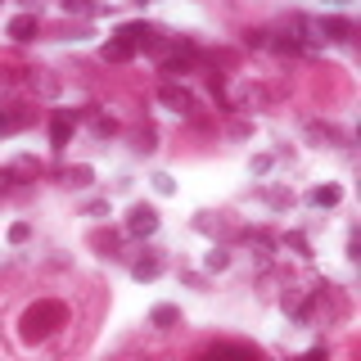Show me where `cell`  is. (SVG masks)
Returning a JSON list of instances; mask_svg holds the SVG:
<instances>
[{
	"instance_id": "1",
	"label": "cell",
	"mask_w": 361,
	"mask_h": 361,
	"mask_svg": "<svg viewBox=\"0 0 361 361\" xmlns=\"http://www.w3.org/2000/svg\"><path fill=\"white\" fill-rule=\"evenodd\" d=\"M59 325H68V307L59 298H41V302H32V307L23 312L18 338H23V343H41V338H50Z\"/></svg>"
},
{
	"instance_id": "2",
	"label": "cell",
	"mask_w": 361,
	"mask_h": 361,
	"mask_svg": "<svg viewBox=\"0 0 361 361\" xmlns=\"http://www.w3.org/2000/svg\"><path fill=\"white\" fill-rule=\"evenodd\" d=\"M118 41H127L131 50H158L163 32H158L154 23H122V27H118Z\"/></svg>"
},
{
	"instance_id": "3",
	"label": "cell",
	"mask_w": 361,
	"mask_h": 361,
	"mask_svg": "<svg viewBox=\"0 0 361 361\" xmlns=\"http://www.w3.org/2000/svg\"><path fill=\"white\" fill-rule=\"evenodd\" d=\"M154 231H158V212L149 208V203H135V208L127 212V226H122V235H131V240H149Z\"/></svg>"
},
{
	"instance_id": "4",
	"label": "cell",
	"mask_w": 361,
	"mask_h": 361,
	"mask_svg": "<svg viewBox=\"0 0 361 361\" xmlns=\"http://www.w3.org/2000/svg\"><path fill=\"white\" fill-rule=\"evenodd\" d=\"M226 104H231V109H267L271 104V95H267V90L262 86H253V82H240V86H231V90H226Z\"/></svg>"
},
{
	"instance_id": "5",
	"label": "cell",
	"mask_w": 361,
	"mask_h": 361,
	"mask_svg": "<svg viewBox=\"0 0 361 361\" xmlns=\"http://www.w3.org/2000/svg\"><path fill=\"white\" fill-rule=\"evenodd\" d=\"M158 104L167 113H180V118H185V113H195V95H190L180 82H163L158 86Z\"/></svg>"
},
{
	"instance_id": "6",
	"label": "cell",
	"mask_w": 361,
	"mask_h": 361,
	"mask_svg": "<svg viewBox=\"0 0 361 361\" xmlns=\"http://www.w3.org/2000/svg\"><path fill=\"white\" fill-rule=\"evenodd\" d=\"M73 131H77V113L73 109H59V113H54V122H50V149L63 154L68 140H73Z\"/></svg>"
},
{
	"instance_id": "7",
	"label": "cell",
	"mask_w": 361,
	"mask_h": 361,
	"mask_svg": "<svg viewBox=\"0 0 361 361\" xmlns=\"http://www.w3.org/2000/svg\"><path fill=\"white\" fill-rule=\"evenodd\" d=\"M158 276H163V253H158V248H145V253L131 262V280L145 285V280H158Z\"/></svg>"
},
{
	"instance_id": "8",
	"label": "cell",
	"mask_w": 361,
	"mask_h": 361,
	"mask_svg": "<svg viewBox=\"0 0 361 361\" xmlns=\"http://www.w3.org/2000/svg\"><path fill=\"white\" fill-rule=\"evenodd\" d=\"M37 32H41L37 14H14V18H9V27H5V37L9 41H37Z\"/></svg>"
},
{
	"instance_id": "9",
	"label": "cell",
	"mask_w": 361,
	"mask_h": 361,
	"mask_svg": "<svg viewBox=\"0 0 361 361\" xmlns=\"http://www.w3.org/2000/svg\"><path fill=\"white\" fill-rule=\"evenodd\" d=\"M316 23H321V41H338V45L353 41V23H348V18L330 14V18H316Z\"/></svg>"
},
{
	"instance_id": "10",
	"label": "cell",
	"mask_w": 361,
	"mask_h": 361,
	"mask_svg": "<svg viewBox=\"0 0 361 361\" xmlns=\"http://www.w3.org/2000/svg\"><path fill=\"white\" fill-rule=\"evenodd\" d=\"M307 140L321 145V149H343V145H348L338 127H321V122H312V127H307Z\"/></svg>"
},
{
	"instance_id": "11",
	"label": "cell",
	"mask_w": 361,
	"mask_h": 361,
	"mask_svg": "<svg viewBox=\"0 0 361 361\" xmlns=\"http://www.w3.org/2000/svg\"><path fill=\"white\" fill-rule=\"evenodd\" d=\"M32 122V113L27 109H14V104H0V135H14V131H23Z\"/></svg>"
},
{
	"instance_id": "12",
	"label": "cell",
	"mask_w": 361,
	"mask_h": 361,
	"mask_svg": "<svg viewBox=\"0 0 361 361\" xmlns=\"http://www.w3.org/2000/svg\"><path fill=\"white\" fill-rule=\"evenodd\" d=\"M244 244L257 253V267H267V262H271V253H276V240H271L267 231H248V235H244Z\"/></svg>"
},
{
	"instance_id": "13",
	"label": "cell",
	"mask_w": 361,
	"mask_h": 361,
	"mask_svg": "<svg viewBox=\"0 0 361 361\" xmlns=\"http://www.w3.org/2000/svg\"><path fill=\"white\" fill-rule=\"evenodd\" d=\"M338 199H343V190H338L334 180H330V185H316V190H307V203H312V208H334Z\"/></svg>"
},
{
	"instance_id": "14",
	"label": "cell",
	"mask_w": 361,
	"mask_h": 361,
	"mask_svg": "<svg viewBox=\"0 0 361 361\" xmlns=\"http://www.w3.org/2000/svg\"><path fill=\"white\" fill-rule=\"evenodd\" d=\"M149 325L154 330H172V325H180V312L172 307V302H158V307L149 312Z\"/></svg>"
},
{
	"instance_id": "15",
	"label": "cell",
	"mask_w": 361,
	"mask_h": 361,
	"mask_svg": "<svg viewBox=\"0 0 361 361\" xmlns=\"http://www.w3.org/2000/svg\"><path fill=\"white\" fill-rule=\"evenodd\" d=\"M68 190H86L90 180H95V167H86V163H77V167H68V172L59 176Z\"/></svg>"
},
{
	"instance_id": "16",
	"label": "cell",
	"mask_w": 361,
	"mask_h": 361,
	"mask_svg": "<svg viewBox=\"0 0 361 361\" xmlns=\"http://www.w3.org/2000/svg\"><path fill=\"white\" fill-rule=\"evenodd\" d=\"M32 86H37L45 99H54V95H59V77H54L50 68H32Z\"/></svg>"
},
{
	"instance_id": "17",
	"label": "cell",
	"mask_w": 361,
	"mask_h": 361,
	"mask_svg": "<svg viewBox=\"0 0 361 361\" xmlns=\"http://www.w3.org/2000/svg\"><path fill=\"white\" fill-rule=\"evenodd\" d=\"M280 248H289V253H293V257H302V262L312 257V244H307V235H302V231H289V235H280Z\"/></svg>"
},
{
	"instance_id": "18",
	"label": "cell",
	"mask_w": 361,
	"mask_h": 361,
	"mask_svg": "<svg viewBox=\"0 0 361 361\" xmlns=\"http://www.w3.org/2000/svg\"><path fill=\"white\" fill-rule=\"evenodd\" d=\"M118 244H122L118 231H95V235H90V248H99L104 257H118Z\"/></svg>"
},
{
	"instance_id": "19",
	"label": "cell",
	"mask_w": 361,
	"mask_h": 361,
	"mask_svg": "<svg viewBox=\"0 0 361 361\" xmlns=\"http://www.w3.org/2000/svg\"><path fill=\"white\" fill-rule=\"evenodd\" d=\"M199 361H257L248 348H212V353H203Z\"/></svg>"
},
{
	"instance_id": "20",
	"label": "cell",
	"mask_w": 361,
	"mask_h": 361,
	"mask_svg": "<svg viewBox=\"0 0 361 361\" xmlns=\"http://www.w3.org/2000/svg\"><path fill=\"white\" fill-rule=\"evenodd\" d=\"M99 54H104L109 63H127V59H135V50H131L127 41H118V37H113V41H104V50H99Z\"/></svg>"
},
{
	"instance_id": "21",
	"label": "cell",
	"mask_w": 361,
	"mask_h": 361,
	"mask_svg": "<svg viewBox=\"0 0 361 361\" xmlns=\"http://www.w3.org/2000/svg\"><path fill=\"white\" fill-rule=\"evenodd\" d=\"M195 231H199V235H221V231H226L221 212H195Z\"/></svg>"
},
{
	"instance_id": "22",
	"label": "cell",
	"mask_w": 361,
	"mask_h": 361,
	"mask_svg": "<svg viewBox=\"0 0 361 361\" xmlns=\"http://www.w3.org/2000/svg\"><path fill=\"white\" fill-rule=\"evenodd\" d=\"M262 199H267V208H276V212L293 208V190H262Z\"/></svg>"
},
{
	"instance_id": "23",
	"label": "cell",
	"mask_w": 361,
	"mask_h": 361,
	"mask_svg": "<svg viewBox=\"0 0 361 361\" xmlns=\"http://www.w3.org/2000/svg\"><path fill=\"white\" fill-rule=\"evenodd\" d=\"M203 267H208V271H226V267H231V248H221V244H212V253H208V257H203Z\"/></svg>"
},
{
	"instance_id": "24",
	"label": "cell",
	"mask_w": 361,
	"mask_h": 361,
	"mask_svg": "<svg viewBox=\"0 0 361 361\" xmlns=\"http://www.w3.org/2000/svg\"><path fill=\"white\" fill-rule=\"evenodd\" d=\"M90 131H95L99 140H109V135L118 131V122H113V118H104V113H90Z\"/></svg>"
},
{
	"instance_id": "25",
	"label": "cell",
	"mask_w": 361,
	"mask_h": 361,
	"mask_svg": "<svg viewBox=\"0 0 361 361\" xmlns=\"http://www.w3.org/2000/svg\"><path fill=\"white\" fill-rule=\"evenodd\" d=\"M149 185H154V195H163V199H167V195H176V180L167 176V172H154V176H149Z\"/></svg>"
},
{
	"instance_id": "26",
	"label": "cell",
	"mask_w": 361,
	"mask_h": 361,
	"mask_svg": "<svg viewBox=\"0 0 361 361\" xmlns=\"http://www.w3.org/2000/svg\"><path fill=\"white\" fill-rule=\"evenodd\" d=\"M271 167H276V158H271V154H253V158H248V172H253V176H267Z\"/></svg>"
},
{
	"instance_id": "27",
	"label": "cell",
	"mask_w": 361,
	"mask_h": 361,
	"mask_svg": "<svg viewBox=\"0 0 361 361\" xmlns=\"http://www.w3.org/2000/svg\"><path fill=\"white\" fill-rule=\"evenodd\" d=\"M32 240V221H14L9 226V244H27Z\"/></svg>"
},
{
	"instance_id": "28",
	"label": "cell",
	"mask_w": 361,
	"mask_h": 361,
	"mask_svg": "<svg viewBox=\"0 0 361 361\" xmlns=\"http://www.w3.org/2000/svg\"><path fill=\"white\" fill-rule=\"evenodd\" d=\"M293 361H330V348H325V343H312L307 353H298Z\"/></svg>"
},
{
	"instance_id": "29",
	"label": "cell",
	"mask_w": 361,
	"mask_h": 361,
	"mask_svg": "<svg viewBox=\"0 0 361 361\" xmlns=\"http://www.w3.org/2000/svg\"><path fill=\"white\" fill-rule=\"evenodd\" d=\"M135 149H140V154H154V131H149V127L135 131Z\"/></svg>"
},
{
	"instance_id": "30",
	"label": "cell",
	"mask_w": 361,
	"mask_h": 361,
	"mask_svg": "<svg viewBox=\"0 0 361 361\" xmlns=\"http://www.w3.org/2000/svg\"><path fill=\"white\" fill-rule=\"evenodd\" d=\"M244 41L262 50V45H271V32H267V27H253V32H244Z\"/></svg>"
},
{
	"instance_id": "31",
	"label": "cell",
	"mask_w": 361,
	"mask_h": 361,
	"mask_svg": "<svg viewBox=\"0 0 361 361\" xmlns=\"http://www.w3.org/2000/svg\"><path fill=\"white\" fill-rule=\"evenodd\" d=\"M82 212H86V217H109V199H90Z\"/></svg>"
},
{
	"instance_id": "32",
	"label": "cell",
	"mask_w": 361,
	"mask_h": 361,
	"mask_svg": "<svg viewBox=\"0 0 361 361\" xmlns=\"http://www.w3.org/2000/svg\"><path fill=\"white\" fill-rule=\"evenodd\" d=\"M14 180H18V176L9 172V167H0V195H9V190H14Z\"/></svg>"
},
{
	"instance_id": "33",
	"label": "cell",
	"mask_w": 361,
	"mask_h": 361,
	"mask_svg": "<svg viewBox=\"0 0 361 361\" xmlns=\"http://www.w3.org/2000/svg\"><path fill=\"white\" fill-rule=\"evenodd\" d=\"M180 280H185L190 289H203V276H199V271H180Z\"/></svg>"
}]
</instances>
